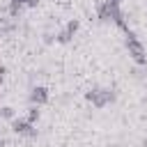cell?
<instances>
[{"label": "cell", "mask_w": 147, "mask_h": 147, "mask_svg": "<svg viewBox=\"0 0 147 147\" xmlns=\"http://www.w3.org/2000/svg\"><path fill=\"white\" fill-rule=\"evenodd\" d=\"M30 99H32L34 103H44V101L48 99V94H46V90H44V87H34V90H32V94H30Z\"/></svg>", "instance_id": "1"}, {"label": "cell", "mask_w": 147, "mask_h": 147, "mask_svg": "<svg viewBox=\"0 0 147 147\" xmlns=\"http://www.w3.org/2000/svg\"><path fill=\"white\" fill-rule=\"evenodd\" d=\"M2 74H5V69H2V67H0V78H2Z\"/></svg>", "instance_id": "2"}]
</instances>
